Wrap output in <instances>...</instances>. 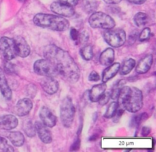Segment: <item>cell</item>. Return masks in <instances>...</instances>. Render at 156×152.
Segmentation results:
<instances>
[{"label": "cell", "mask_w": 156, "mask_h": 152, "mask_svg": "<svg viewBox=\"0 0 156 152\" xmlns=\"http://www.w3.org/2000/svg\"><path fill=\"white\" fill-rule=\"evenodd\" d=\"M46 59L54 65L58 73L69 83H76L80 78V70L69 54L53 44L48 45L44 51Z\"/></svg>", "instance_id": "obj_1"}, {"label": "cell", "mask_w": 156, "mask_h": 152, "mask_svg": "<svg viewBox=\"0 0 156 152\" xmlns=\"http://www.w3.org/2000/svg\"><path fill=\"white\" fill-rule=\"evenodd\" d=\"M117 102L124 110L133 113H137L143 105V93L136 87H123L119 93Z\"/></svg>", "instance_id": "obj_2"}, {"label": "cell", "mask_w": 156, "mask_h": 152, "mask_svg": "<svg viewBox=\"0 0 156 152\" xmlns=\"http://www.w3.org/2000/svg\"><path fill=\"white\" fill-rule=\"evenodd\" d=\"M33 21L38 27L48 28L56 32H65L69 28L68 20L62 16L50 14H37L34 17Z\"/></svg>", "instance_id": "obj_3"}, {"label": "cell", "mask_w": 156, "mask_h": 152, "mask_svg": "<svg viewBox=\"0 0 156 152\" xmlns=\"http://www.w3.org/2000/svg\"><path fill=\"white\" fill-rule=\"evenodd\" d=\"M76 114V108L73 102V99L69 96L63 99L60 106V119L62 125L66 128L72 126Z\"/></svg>", "instance_id": "obj_4"}, {"label": "cell", "mask_w": 156, "mask_h": 152, "mask_svg": "<svg viewBox=\"0 0 156 152\" xmlns=\"http://www.w3.org/2000/svg\"><path fill=\"white\" fill-rule=\"evenodd\" d=\"M90 26L93 28L108 29L114 28L116 23L112 17L101 12H94L88 19Z\"/></svg>", "instance_id": "obj_5"}, {"label": "cell", "mask_w": 156, "mask_h": 152, "mask_svg": "<svg viewBox=\"0 0 156 152\" xmlns=\"http://www.w3.org/2000/svg\"><path fill=\"white\" fill-rule=\"evenodd\" d=\"M104 39L113 47H120L126 42V35L121 28L108 29L103 34Z\"/></svg>", "instance_id": "obj_6"}, {"label": "cell", "mask_w": 156, "mask_h": 152, "mask_svg": "<svg viewBox=\"0 0 156 152\" xmlns=\"http://www.w3.org/2000/svg\"><path fill=\"white\" fill-rule=\"evenodd\" d=\"M34 70L37 74L43 76H52L54 77L59 74L56 67L47 59L37 60L34 64Z\"/></svg>", "instance_id": "obj_7"}, {"label": "cell", "mask_w": 156, "mask_h": 152, "mask_svg": "<svg viewBox=\"0 0 156 152\" xmlns=\"http://www.w3.org/2000/svg\"><path fill=\"white\" fill-rule=\"evenodd\" d=\"M0 52L6 61H12L17 56L13 38L8 37L0 38Z\"/></svg>", "instance_id": "obj_8"}, {"label": "cell", "mask_w": 156, "mask_h": 152, "mask_svg": "<svg viewBox=\"0 0 156 152\" xmlns=\"http://www.w3.org/2000/svg\"><path fill=\"white\" fill-rule=\"evenodd\" d=\"M50 9L59 16L72 17L74 15L75 10L73 6L64 4L60 2H53L50 5Z\"/></svg>", "instance_id": "obj_9"}, {"label": "cell", "mask_w": 156, "mask_h": 152, "mask_svg": "<svg viewBox=\"0 0 156 152\" xmlns=\"http://www.w3.org/2000/svg\"><path fill=\"white\" fill-rule=\"evenodd\" d=\"M14 44H15L16 54L21 57H26L30 54V48L27 41L24 38L20 36L15 37L13 38Z\"/></svg>", "instance_id": "obj_10"}, {"label": "cell", "mask_w": 156, "mask_h": 152, "mask_svg": "<svg viewBox=\"0 0 156 152\" xmlns=\"http://www.w3.org/2000/svg\"><path fill=\"white\" fill-rule=\"evenodd\" d=\"M41 122L48 128H53L56 125L57 119L56 116L52 113L51 110L46 106H43L39 113Z\"/></svg>", "instance_id": "obj_11"}, {"label": "cell", "mask_w": 156, "mask_h": 152, "mask_svg": "<svg viewBox=\"0 0 156 152\" xmlns=\"http://www.w3.org/2000/svg\"><path fill=\"white\" fill-rule=\"evenodd\" d=\"M41 84L44 92L49 95L55 94L59 90V83L52 76H45L41 80Z\"/></svg>", "instance_id": "obj_12"}, {"label": "cell", "mask_w": 156, "mask_h": 152, "mask_svg": "<svg viewBox=\"0 0 156 152\" xmlns=\"http://www.w3.org/2000/svg\"><path fill=\"white\" fill-rule=\"evenodd\" d=\"M33 107V102L29 98L21 99L17 102L15 106V113L18 116H25L30 113Z\"/></svg>", "instance_id": "obj_13"}, {"label": "cell", "mask_w": 156, "mask_h": 152, "mask_svg": "<svg viewBox=\"0 0 156 152\" xmlns=\"http://www.w3.org/2000/svg\"><path fill=\"white\" fill-rule=\"evenodd\" d=\"M35 130L37 133L40 139L44 142V144H50L52 142V134L48 127L46 126L44 124L41 122H36L34 124Z\"/></svg>", "instance_id": "obj_14"}, {"label": "cell", "mask_w": 156, "mask_h": 152, "mask_svg": "<svg viewBox=\"0 0 156 152\" xmlns=\"http://www.w3.org/2000/svg\"><path fill=\"white\" fill-rule=\"evenodd\" d=\"M18 120L13 115L0 116V128L5 130L14 129L18 126Z\"/></svg>", "instance_id": "obj_15"}, {"label": "cell", "mask_w": 156, "mask_h": 152, "mask_svg": "<svg viewBox=\"0 0 156 152\" xmlns=\"http://www.w3.org/2000/svg\"><path fill=\"white\" fill-rule=\"evenodd\" d=\"M152 62H153V57H152V54L146 55L143 58H142L140 61H139L138 64L136 67V71L139 74H143L146 73L150 70L151 67H152Z\"/></svg>", "instance_id": "obj_16"}, {"label": "cell", "mask_w": 156, "mask_h": 152, "mask_svg": "<svg viewBox=\"0 0 156 152\" xmlns=\"http://www.w3.org/2000/svg\"><path fill=\"white\" fill-rule=\"evenodd\" d=\"M106 88L107 86L106 84H105V83L94 85L89 91L90 100L93 102H98L99 99H100V98L101 97L102 95L105 93Z\"/></svg>", "instance_id": "obj_17"}, {"label": "cell", "mask_w": 156, "mask_h": 152, "mask_svg": "<svg viewBox=\"0 0 156 152\" xmlns=\"http://www.w3.org/2000/svg\"><path fill=\"white\" fill-rule=\"evenodd\" d=\"M120 68V64L119 63H114L108 66L106 69L103 71L102 73V81L103 83H107L114 78L117 75Z\"/></svg>", "instance_id": "obj_18"}, {"label": "cell", "mask_w": 156, "mask_h": 152, "mask_svg": "<svg viewBox=\"0 0 156 152\" xmlns=\"http://www.w3.org/2000/svg\"><path fill=\"white\" fill-rule=\"evenodd\" d=\"M0 90L2 94V96L8 100H10L12 97V90L9 87L8 84L7 80H6L5 76L4 74L3 70L0 68Z\"/></svg>", "instance_id": "obj_19"}, {"label": "cell", "mask_w": 156, "mask_h": 152, "mask_svg": "<svg viewBox=\"0 0 156 152\" xmlns=\"http://www.w3.org/2000/svg\"><path fill=\"white\" fill-rule=\"evenodd\" d=\"M114 49L108 47L105 49L100 55L99 61L100 64L103 66H109L114 63Z\"/></svg>", "instance_id": "obj_20"}, {"label": "cell", "mask_w": 156, "mask_h": 152, "mask_svg": "<svg viewBox=\"0 0 156 152\" xmlns=\"http://www.w3.org/2000/svg\"><path fill=\"white\" fill-rule=\"evenodd\" d=\"M9 141L15 147H21L24 143V137L20 132H12L8 135Z\"/></svg>", "instance_id": "obj_21"}, {"label": "cell", "mask_w": 156, "mask_h": 152, "mask_svg": "<svg viewBox=\"0 0 156 152\" xmlns=\"http://www.w3.org/2000/svg\"><path fill=\"white\" fill-rule=\"evenodd\" d=\"M136 66V61L132 58H129L127 61L123 63V66L120 68V75H126L132 71L133 69Z\"/></svg>", "instance_id": "obj_22"}, {"label": "cell", "mask_w": 156, "mask_h": 152, "mask_svg": "<svg viewBox=\"0 0 156 152\" xmlns=\"http://www.w3.org/2000/svg\"><path fill=\"white\" fill-rule=\"evenodd\" d=\"M149 17L145 12H138L134 16V22L138 27H142L147 24Z\"/></svg>", "instance_id": "obj_23"}, {"label": "cell", "mask_w": 156, "mask_h": 152, "mask_svg": "<svg viewBox=\"0 0 156 152\" xmlns=\"http://www.w3.org/2000/svg\"><path fill=\"white\" fill-rule=\"evenodd\" d=\"M118 102H113L108 106V109H107L106 112L105 113V117L106 119H111L114 118L116 116L117 109H118Z\"/></svg>", "instance_id": "obj_24"}, {"label": "cell", "mask_w": 156, "mask_h": 152, "mask_svg": "<svg viewBox=\"0 0 156 152\" xmlns=\"http://www.w3.org/2000/svg\"><path fill=\"white\" fill-rule=\"evenodd\" d=\"M80 54L82 57L85 61H90L93 57V49L92 47L89 44L85 45L81 49Z\"/></svg>", "instance_id": "obj_25"}, {"label": "cell", "mask_w": 156, "mask_h": 152, "mask_svg": "<svg viewBox=\"0 0 156 152\" xmlns=\"http://www.w3.org/2000/svg\"><path fill=\"white\" fill-rule=\"evenodd\" d=\"M24 131L25 132V134L30 138L34 137L35 135V134H36V130H35L34 125L30 121H27L26 122H24Z\"/></svg>", "instance_id": "obj_26"}, {"label": "cell", "mask_w": 156, "mask_h": 152, "mask_svg": "<svg viewBox=\"0 0 156 152\" xmlns=\"http://www.w3.org/2000/svg\"><path fill=\"white\" fill-rule=\"evenodd\" d=\"M0 149L3 151L13 152L15 150L11 146L5 138L0 137Z\"/></svg>", "instance_id": "obj_27"}, {"label": "cell", "mask_w": 156, "mask_h": 152, "mask_svg": "<svg viewBox=\"0 0 156 152\" xmlns=\"http://www.w3.org/2000/svg\"><path fill=\"white\" fill-rule=\"evenodd\" d=\"M151 38V29L149 28H146L143 29L140 34L139 40L140 41H146Z\"/></svg>", "instance_id": "obj_28"}, {"label": "cell", "mask_w": 156, "mask_h": 152, "mask_svg": "<svg viewBox=\"0 0 156 152\" xmlns=\"http://www.w3.org/2000/svg\"><path fill=\"white\" fill-rule=\"evenodd\" d=\"M148 118V115L147 113H142V114L138 115V116H135L133 119V125H139L140 124H141L142 122L146 120V119Z\"/></svg>", "instance_id": "obj_29"}, {"label": "cell", "mask_w": 156, "mask_h": 152, "mask_svg": "<svg viewBox=\"0 0 156 152\" xmlns=\"http://www.w3.org/2000/svg\"><path fill=\"white\" fill-rule=\"evenodd\" d=\"M4 67L6 73H9V74H12V73H15L16 72V67H15V66L13 64L10 62V61H5Z\"/></svg>", "instance_id": "obj_30"}, {"label": "cell", "mask_w": 156, "mask_h": 152, "mask_svg": "<svg viewBox=\"0 0 156 152\" xmlns=\"http://www.w3.org/2000/svg\"><path fill=\"white\" fill-rule=\"evenodd\" d=\"M89 40V35L86 31H82L79 34V38L78 41L81 43V44H85Z\"/></svg>", "instance_id": "obj_31"}, {"label": "cell", "mask_w": 156, "mask_h": 152, "mask_svg": "<svg viewBox=\"0 0 156 152\" xmlns=\"http://www.w3.org/2000/svg\"><path fill=\"white\" fill-rule=\"evenodd\" d=\"M110 99H111V92H107V93H104L101 96V97L99 99L98 102L101 106H105L109 102Z\"/></svg>", "instance_id": "obj_32"}, {"label": "cell", "mask_w": 156, "mask_h": 152, "mask_svg": "<svg viewBox=\"0 0 156 152\" xmlns=\"http://www.w3.org/2000/svg\"><path fill=\"white\" fill-rule=\"evenodd\" d=\"M26 93H27V94L28 95L29 97H30V98L34 97L35 95H36V93H37L36 86L32 85V84L31 85L27 86V90H26Z\"/></svg>", "instance_id": "obj_33"}, {"label": "cell", "mask_w": 156, "mask_h": 152, "mask_svg": "<svg viewBox=\"0 0 156 152\" xmlns=\"http://www.w3.org/2000/svg\"><path fill=\"white\" fill-rule=\"evenodd\" d=\"M88 80H89V81H91V82L98 81L100 80V76H99V74L96 71H92L91 72V73L88 76Z\"/></svg>", "instance_id": "obj_34"}, {"label": "cell", "mask_w": 156, "mask_h": 152, "mask_svg": "<svg viewBox=\"0 0 156 152\" xmlns=\"http://www.w3.org/2000/svg\"><path fill=\"white\" fill-rule=\"evenodd\" d=\"M70 37H71L72 40H73V41H78V38H79V32L74 28H72L71 30H70Z\"/></svg>", "instance_id": "obj_35"}, {"label": "cell", "mask_w": 156, "mask_h": 152, "mask_svg": "<svg viewBox=\"0 0 156 152\" xmlns=\"http://www.w3.org/2000/svg\"><path fill=\"white\" fill-rule=\"evenodd\" d=\"M58 2L64 3V4L69 5L71 6H76L79 2V0H58Z\"/></svg>", "instance_id": "obj_36"}, {"label": "cell", "mask_w": 156, "mask_h": 152, "mask_svg": "<svg viewBox=\"0 0 156 152\" xmlns=\"http://www.w3.org/2000/svg\"><path fill=\"white\" fill-rule=\"evenodd\" d=\"M79 147H80V140L79 139H77L75 141L74 143L72 145V146L70 147V151H76V150H79Z\"/></svg>", "instance_id": "obj_37"}, {"label": "cell", "mask_w": 156, "mask_h": 152, "mask_svg": "<svg viewBox=\"0 0 156 152\" xmlns=\"http://www.w3.org/2000/svg\"><path fill=\"white\" fill-rule=\"evenodd\" d=\"M151 128L149 127H143V130H142V135L143 136H147L150 133Z\"/></svg>", "instance_id": "obj_38"}, {"label": "cell", "mask_w": 156, "mask_h": 152, "mask_svg": "<svg viewBox=\"0 0 156 152\" xmlns=\"http://www.w3.org/2000/svg\"><path fill=\"white\" fill-rule=\"evenodd\" d=\"M129 2H132L133 4H136V5H142L143 3L146 2V0H128Z\"/></svg>", "instance_id": "obj_39"}, {"label": "cell", "mask_w": 156, "mask_h": 152, "mask_svg": "<svg viewBox=\"0 0 156 152\" xmlns=\"http://www.w3.org/2000/svg\"><path fill=\"white\" fill-rule=\"evenodd\" d=\"M108 4H118L122 0H104Z\"/></svg>", "instance_id": "obj_40"}, {"label": "cell", "mask_w": 156, "mask_h": 152, "mask_svg": "<svg viewBox=\"0 0 156 152\" xmlns=\"http://www.w3.org/2000/svg\"><path fill=\"white\" fill-rule=\"evenodd\" d=\"M18 1H19L20 2H25L26 0H18Z\"/></svg>", "instance_id": "obj_41"}]
</instances>
